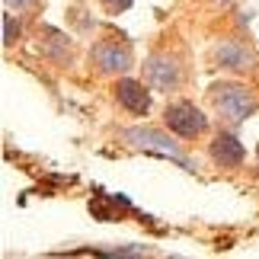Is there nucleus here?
I'll list each match as a JSON object with an SVG mask.
<instances>
[{"label":"nucleus","instance_id":"nucleus-11","mask_svg":"<svg viewBox=\"0 0 259 259\" xmlns=\"http://www.w3.org/2000/svg\"><path fill=\"white\" fill-rule=\"evenodd\" d=\"M23 35V23L13 16V13H4V45H16V38Z\"/></svg>","mask_w":259,"mask_h":259},{"label":"nucleus","instance_id":"nucleus-10","mask_svg":"<svg viewBox=\"0 0 259 259\" xmlns=\"http://www.w3.org/2000/svg\"><path fill=\"white\" fill-rule=\"evenodd\" d=\"M90 211L96 218H103V221H118L122 211H132V202L125 195H96L90 202Z\"/></svg>","mask_w":259,"mask_h":259},{"label":"nucleus","instance_id":"nucleus-3","mask_svg":"<svg viewBox=\"0 0 259 259\" xmlns=\"http://www.w3.org/2000/svg\"><path fill=\"white\" fill-rule=\"evenodd\" d=\"M163 125L170 128L173 135L186 138V141H195V138H202L208 132L205 112L195 103H189V99H176V103H170L163 109Z\"/></svg>","mask_w":259,"mask_h":259},{"label":"nucleus","instance_id":"nucleus-14","mask_svg":"<svg viewBox=\"0 0 259 259\" xmlns=\"http://www.w3.org/2000/svg\"><path fill=\"white\" fill-rule=\"evenodd\" d=\"M256 173H259V147H256Z\"/></svg>","mask_w":259,"mask_h":259},{"label":"nucleus","instance_id":"nucleus-4","mask_svg":"<svg viewBox=\"0 0 259 259\" xmlns=\"http://www.w3.org/2000/svg\"><path fill=\"white\" fill-rule=\"evenodd\" d=\"M90 64L96 67V74L109 77V74H125L135 64V58H132V48L125 42H118V38H99L90 48Z\"/></svg>","mask_w":259,"mask_h":259},{"label":"nucleus","instance_id":"nucleus-1","mask_svg":"<svg viewBox=\"0 0 259 259\" xmlns=\"http://www.w3.org/2000/svg\"><path fill=\"white\" fill-rule=\"evenodd\" d=\"M208 99H211V106L218 109V115H221L224 122H231V125L246 122V118L259 109L256 93L250 87L237 83V80H218V83H211Z\"/></svg>","mask_w":259,"mask_h":259},{"label":"nucleus","instance_id":"nucleus-15","mask_svg":"<svg viewBox=\"0 0 259 259\" xmlns=\"http://www.w3.org/2000/svg\"><path fill=\"white\" fill-rule=\"evenodd\" d=\"M221 4H227V0H221Z\"/></svg>","mask_w":259,"mask_h":259},{"label":"nucleus","instance_id":"nucleus-9","mask_svg":"<svg viewBox=\"0 0 259 259\" xmlns=\"http://www.w3.org/2000/svg\"><path fill=\"white\" fill-rule=\"evenodd\" d=\"M38 52L45 58H52V61H58V64H64L74 55V42L55 26H38Z\"/></svg>","mask_w":259,"mask_h":259},{"label":"nucleus","instance_id":"nucleus-12","mask_svg":"<svg viewBox=\"0 0 259 259\" xmlns=\"http://www.w3.org/2000/svg\"><path fill=\"white\" fill-rule=\"evenodd\" d=\"M99 4L106 7V13H112V16H118V13H125L128 7L135 4V0H99Z\"/></svg>","mask_w":259,"mask_h":259},{"label":"nucleus","instance_id":"nucleus-8","mask_svg":"<svg viewBox=\"0 0 259 259\" xmlns=\"http://www.w3.org/2000/svg\"><path fill=\"white\" fill-rule=\"evenodd\" d=\"M115 99H118V106L132 115H147L151 106H154L151 93H147V83L135 80V77H122V80L115 83Z\"/></svg>","mask_w":259,"mask_h":259},{"label":"nucleus","instance_id":"nucleus-2","mask_svg":"<svg viewBox=\"0 0 259 259\" xmlns=\"http://www.w3.org/2000/svg\"><path fill=\"white\" fill-rule=\"evenodd\" d=\"M122 141L132 144L135 151H144V154H157V157H170L173 163H179L183 170L195 173V166L183 157V151H179V144L173 141L170 135L157 132V128L151 125H135V128H122Z\"/></svg>","mask_w":259,"mask_h":259},{"label":"nucleus","instance_id":"nucleus-6","mask_svg":"<svg viewBox=\"0 0 259 259\" xmlns=\"http://www.w3.org/2000/svg\"><path fill=\"white\" fill-rule=\"evenodd\" d=\"M211 58H214L218 67H224V71H231V74H246V71L256 67V52L250 45L237 42V38H224V42H218Z\"/></svg>","mask_w":259,"mask_h":259},{"label":"nucleus","instance_id":"nucleus-13","mask_svg":"<svg viewBox=\"0 0 259 259\" xmlns=\"http://www.w3.org/2000/svg\"><path fill=\"white\" fill-rule=\"evenodd\" d=\"M7 10H16V13H26V10H32L38 0H4Z\"/></svg>","mask_w":259,"mask_h":259},{"label":"nucleus","instance_id":"nucleus-5","mask_svg":"<svg viewBox=\"0 0 259 259\" xmlns=\"http://www.w3.org/2000/svg\"><path fill=\"white\" fill-rule=\"evenodd\" d=\"M144 83L151 90H157V93H173L183 83V67H179V61L173 55L154 52L144 61Z\"/></svg>","mask_w":259,"mask_h":259},{"label":"nucleus","instance_id":"nucleus-7","mask_svg":"<svg viewBox=\"0 0 259 259\" xmlns=\"http://www.w3.org/2000/svg\"><path fill=\"white\" fill-rule=\"evenodd\" d=\"M208 154H211V160L221 166V170H237V166H243V160H246V147L240 144V138L234 132H218L211 138V144H208Z\"/></svg>","mask_w":259,"mask_h":259}]
</instances>
